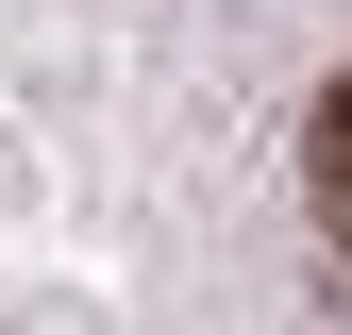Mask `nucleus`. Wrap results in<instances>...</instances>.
Returning a JSON list of instances; mask_svg holds the SVG:
<instances>
[{
    "label": "nucleus",
    "instance_id": "f257e3e1",
    "mask_svg": "<svg viewBox=\"0 0 352 335\" xmlns=\"http://www.w3.org/2000/svg\"><path fill=\"white\" fill-rule=\"evenodd\" d=\"M302 185H319V218H336V251H352V67L319 84V117H302Z\"/></svg>",
    "mask_w": 352,
    "mask_h": 335
}]
</instances>
